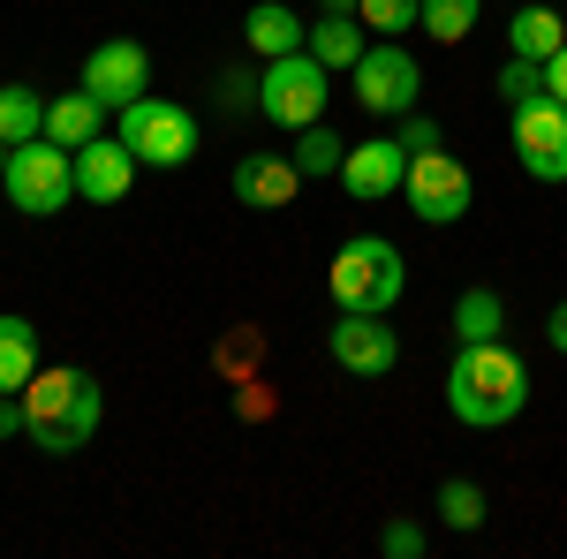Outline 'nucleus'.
<instances>
[{
	"label": "nucleus",
	"instance_id": "obj_1",
	"mask_svg": "<svg viewBox=\"0 0 567 559\" xmlns=\"http://www.w3.org/2000/svg\"><path fill=\"white\" fill-rule=\"evenodd\" d=\"M446 408H454V424H470V431L515 424L529 408V363L507 341L454 348V363H446Z\"/></svg>",
	"mask_w": 567,
	"mask_h": 559
},
{
	"label": "nucleus",
	"instance_id": "obj_2",
	"mask_svg": "<svg viewBox=\"0 0 567 559\" xmlns=\"http://www.w3.org/2000/svg\"><path fill=\"white\" fill-rule=\"evenodd\" d=\"M99 416H106V393L91 371H39L23 386V438L39 446L45 462H69L99 438Z\"/></svg>",
	"mask_w": 567,
	"mask_h": 559
},
{
	"label": "nucleus",
	"instance_id": "obj_3",
	"mask_svg": "<svg viewBox=\"0 0 567 559\" xmlns=\"http://www.w3.org/2000/svg\"><path fill=\"white\" fill-rule=\"evenodd\" d=\"M401 288H409V265H401V250H393L386 235H349L333 250V265H326L333 310H379V318H393Z\"/></svg>",
	"mask_w": 567,
	"mask_h": 559
},
{
	"label": "nucleus",
	"instance_id": "obj_4",
	"mask_svg": "<svg viewBox=\"0 0 567 559\" xmlns=\"http://www.w3.org/2000/svg\"><path fill=\"white\" fill-rule=\"evenodd\" d=\"M114 136L136 152V167H159V174L197 159V114L182 99H159V91H144L136 106H122L114 114Z\"/></svg>",
	"mask_w": 567,
	"mask_h": 559
},
{
	"label": "nucleus",
	"instance_id": "obj_5",
	"mask_svg": "<svg viewBox=\"0 0 567 559\" xmlns=\"http://www.w3.org/2000/svg\"><path fill=\"white\" fill-rule=\"evenodd\" d=\"M8 205L23 219H53L76 205V152L69 144H53V136H31V144H16L8 152Z\"/></svg>",
	"mask_w": 567,
	"mask_h": 559
},
{
	"label": "nucleus",
	"instance_id": "obj_6",
	"mask_svg": "<svg viewBox=\"0 0 567 559\" xmlns=\"http://www.w3.org/2000/svg\"><path fill=\"white\" fill-rule=\"evenodd\" d=\"M349 91H355L363 114L401 122V114H416V99H424V69H416V53H409L401 39H371L363 61L349 69Z\"/></svg>",
	"mask_w": 567,
	"mask_h": 559
},
{
	"label": "nucleus",
	"instance_id": "obj_7",
	"mask_svg": "<svg viewBox=\"0 0 567 559\" xmlns=\"http://www.w3.org/2000/svg\"><path fill=\"white\" fill-rule=\"evenodd\" d=\"M326 61L318 53H280V61H265V84H258V114L272 130H310V122H326Z\"/></svg>",
	"mask_w": 567,
	"mask_h": 559
},
{
	"label": "nucleus",
	"instance_id": "obj_8",
	"mask_svg": "<svg viewBox=\"0 0 567 559\" xmlns=\"http://www.w3.org/2000/svg\"><path fill=\"white\" fill-rule=\"evenodd\" d=\"M401 197H409V213L424 219V227H454V219H470V205H477V182H470V167L446 144H432V152H409Z\"/></svg>",
	"mask_w": 567,
	"mask_h": 559
},
{
	"label": "nucleus",
	"instance_id": "obj_9",
	"mask_svg": "<svg viewBox=\"0 0 567 559\" xmlns=\"http://www.w3.org/2000/svg\"><path fill=\"white\" fill-rule=\"evenodd\" d=\"M326 355H333V371H349V379H386L393 363H401V341H393V325L379 310H341V318L326 325Z\"/></svg>",
	"mask_w": 567,
	"mask_h": 559
},
{
	"label": "nucleus",
	"instance_id": "obj_10",
	"mask_svg": "<svg viewBox=\"0 0 567 559\" xmlns=\"http://www.w3.org/2000/svg\"><path fill=\"white\" fill-rule=\"evenodd\" d=\"M84 91L99 99V106H136L144 91H152V53L136 39H99L91 45V61H84Z\"/></svg>",
	"mask_w": 567,
	"mask_h": 559
},
{
	"label": "nucleus",
	"instance_id": "obj_11",
	"mask_svg": "<svg viewBox=\"0 0 567 559\" xmlns=\"http://www.w3.org/2000/svg\"><path fill=\"white\" fill-rule=\"evenodd\" d=\"M515 122V159H523L529 182H567V106L560 99H537L523 114H507Z\"/></svg>",
	"mask_w": 567,
	"mask_h": 559
},
{
	"label": "nucleus",
	"instance_id": "obj_12",
	"mask_svg": "<svg viewBox=\"0 0 567 559\" xmlns=\"http://www.w3.org/2000/svg\"><path fill=\"white\" fill-rule=\"evenodd\" d=\"M341 182H349V197H363V205L401 197V182H409V152H401V136H363V144H349Z\"/></svg>",
	"mask_w": 567,
	"mask_h": 559
},
{
	"label": "nucleus",
	"instance_id": "obj_13",
	"mask_svg": "<svg viewBox=\"0 0 567 559\" xmlns=\"http://www.w3.org/2000/svg\"><path fill=\"white\" fill-rule=\"evenodd\" d=\"M130 182H136V152L122 144V136L76 144V197H84V205H122Z\"/></svg>",
	"mask_w": 567,
	"mask_h": 559
},
{
	"label": "nucleus",
	"instance_id": "obj_14",
	"mask_svg": "<svg viewBox=\"0 0 567 559\" xmlns=\"http://www.w3.org/2000/svg\"><path fill=\"white\" fill-rule=\"evenodd\" d=\"M296 189H303V174H296V159H280V152L235 159V205H250V213H288Z\"/></svg>",
	"mask_w": 567,
	"mask_h": 559
},
{
	"label": "nucleus",
	"instance_id": "obj_15",
	"mask_svg": "<svg viewBox=\"0 0 567 559\" xmlns=\"http://www.w3.org/2000/svg\"><path fill=\"white\" fill-rule=\"evenodd\" d=\"M310 23L288 8V0H258L250 15H243V45L258 53V61H280V53H303Z\"/></svg>",
	"mask_w": 567,
	"mask_h": 559
},
{
	"label": "nucleus",
	"instance_id": "obj_16",
	"mask_svg": "<svg viewBox=\"0 0 567 559\" xmlns=\"http://www.w3.org/2000/svg\"><path fill=\"white\" fill-rule=\"evenodd\" d=\"M106 114H114V106H99V99L76 84V91H61V99H45V136L76 152V144H91V136H106Z\"/></svg>",
	"mask_w": 567,
	"mask_h": 559
},
{
	"label": "nucleus",
	"instance_id": "obj_17",
	"mask_svg": "<svg viewBox=\"0 0 567 559\" xmlns=\"http://www.w3.org/2000/svg\"><path fill=\"white\" fill-rule=\"evenodd\" d=\"M567 45V15L560 8H545V0H529L507 15V53H523V61H553Z\"/></svg>",
	"mask_w": 567,
	"mask_h": 559
},
{
	"label": "nucleus",
	"instance_id": "obj_18",
	"mask_svg": "<svg viewBox=\"0 0 567 559\" xmlns=\"http://www.w3.org/2000/svg\"><path fill=\"white\" fill-rule=\"evenodd\" d=\"M39 325L31 318H16V310H0V393H23L39 379Z\"/></svg>",
	"mask_w": 567,
	"mask_h": 559
},
{
	"label": "nucleus",
	"instance_id": "obj_19",
	"mask_svg": "<svg viewBox=\"0 0 567 559\" xmlns=\"http://www.w3.org/2000/svg\"><path fill=\"white\" fill-rule=\"evenodd\" d=\"M296 174L303 182H326V174H341V159H349V136L333 130V122H310V130H296Z\"/></svg>",
	"mask_w": 567,
	"mask_h": 559
},
{
	"label": "nucleus",
	"instance_id": "obj_20",
	"mask_svg": "<svg viewBox=\"0 0 567 559\" xmlns=\"http://www.w3.org/2000/svg\"><path fill=\"white\" fill-rule=\"evenodd\" d=\"M303 45L326 61V69H355V61H363V45H371V31H363L355 15H326V23H310Z\"/></svg>",
	"mask_w": 567,
	"mask_h": 559
},
{
	"label": "nucleus",
	"instance_id": "obj_21",
	"mask_svg": "<svg viewBox=\"0 0 567 559\" xmlns=\"http://www.w3.org/2000/svg\"><path fill=\"white\" fill-rule=\"evenodd\" d=\"M507 333V302L492 296V288H470V296L454 302V341L477 348V341H499Z\"/></svg>",
	"mask_w": 567,
	"mask_h": 559
},
{
	"label": "nucleus",
	"instance_id": "obj_22",
	"mask_svg": "<svg viewBox=\"0 0 567 559\" xmlns=\"http://www.w3.org/2000/svg\"><path fill=\"white\" fill-rule=\"evenodd\" d=\"M45 136V99L31 84H0V144H31Z\"/></svg>",
	"mask_w": 567,
	"mask_h": 559
},
{
	"label": "nucleus",
	"instance_id": "obj_23",
	"mask_svg": "<svg viewBox=\"0 0 567 559\" xmlns=\"http://www.w3.org/2000/svg\"><path fill=\"white\" fill-rule=\"evenodd\" d=\"M484 0H424V15H416V31H432L439 45H462L470 31H477Z\"/></svg>",
	"mask_w": 567,
	"mask_h": 559
},
{
	"label": "nucleus",
	"instance_id": "obj_24",
	"mask_svg": "<svg viewBox=\"0 0 567 559\" xmlns=\"http://www.w3.org/2000/svg\"><path fill=\"white\" fill-rule=\"evenodd\" d=\"M499 99H507V114H523V106H537V99H553V91H545V61L507 53V61H499Z\"/></svg>",
	"mask_w": 567,
	"mask_h": 559
},
{
	"label": "nucleus",
	"instance_id": "obj_25",
	"mask_svg": "<svg viewBox=\"0 0 567 559\" xmlns=\"http://www.w3.org/2000/svg\"><path fill=\"white\" fill-rule=\"evenodd\" d=\"M416 15H424V0H355V23H363L371 39H401V31H416Z\"/></svg>",
	"mask_w": 567,
	"mask_h": 559
},
{
	"label": "nucleus",
	"instance_id": "obj_26",
	"mask_svg": "<svg viewBox=\"0 0 567 559\" xmlns=\"http://www.w3.org/2000/svg\"><path fill=\"white\" fill-rule=\"evenodd\" d=\"M439 521H446V529H484V491L470 476H446V484H439Z\"/></svg>",
	"mask_w": 567,
	"mask_h": 559
},
{
	"label": "nucleus",
	"instance_id": "obj_27",
	"mask_svg": "<svg viewBox=\"0 0 567 559\" xmlns=\"http://www.w3.org/2000/svg\"><path fill=\"white\" fill-rule=\"evenodd\" d=\"M379 545H386L393 559H424V521H386Z\"/></svg>",
	"mask_w": 567,
	"mask_h": 559
},
{
	"label": "nucleus",
	"instance_id": "obj_28",
	"mask_svg": "<svg viewBox=\"0 0 567 559\" xmlns=\"http://www.w3.org/2000/svg\"><path fill=\"white\" fill-rule=\"evenodd\" d=\"M393 136H401V152H432V144H439V122H424V114H401V130H393Z\"/></svg>",
	"mask_w": 567,
	"mask_h": 559
},
{
	"label": "nucleus",
	"instance_id": "obj_29",
	"mask_svg": "<svg viewBox=\"0 0 567 559\" xmlns=\"http://www.w3.org/2000/svg\"><path fill=\"white\" fill-rule=\"evenodd\" d=\"M219 84H227V106H258V84H265V76H250V69H227Z\"/></svg>",
	"mask_w": 567,
	"mask_h": 559
},
{
	"label": "nucleus",
	"instance_id": "obj_30",
	"mask_svg": "<svg viewBox=\"0 0 567 559\" xmlns=\"http://www.w3.org/2000/svg\"><path fill=\"white\" fill-rule=\"evenodd\" d=\"M235 408H243V416H272V386H265V379H250V386L235 393Z\"/></svg>",
	"mask_w": 567,
	"mask_h": 559
},
{
	"label": "nucleus",
	"instance_id": "obj_31",
	"mask_svg": "<svg viewBox=\"0 0 567 559\" xmlns=\"http://www.w3.org/2000/svg\"><path fill=\"white\" fill-rule=\"evenodd\" d=\"M0 438H23V393H0Z\"/></svg>",
	"mask_w": 567,
	"mask_h": 559
},
{
	"label": "nucleus",
	"instance_id": "obj_32",
	"mask_svg": "<svg viewBox=\"0 0 567 559\" xmlns=\"http://www.w3.org/2000/svg\"><path fill=\"white\" fill-rule=\"evenodd\" d=\"M545 91H553V99H560V106H567V45H560V53H553V61H545Z\"/></svg>",
	"mask_w": 567,
	"mask_h": 559
},
{
	"label": "nucleus",
	"instance_id": "obj_33",
	"mask_svg": "<svg viewBox=\"0 0 567 559\" xmlns=\"http://www.w3.org/2000/svg\"><path fill=\"white\" fill-rule=\"evenodd\" d=\"M545 341L567 355V302H553V318H545Z\"/></svg>",
	"mask_w": 567,
	"mask_h": 559
},
{
	"label": "nucleus",
	"instance_id": "obj_34",
	"mask_svg": "<svg viewBox=\"0 0 567 559\" xmlns=\"http://www.w3.org/2000/svg\"><path fill=\"white\" fill-rule=\"evenodd\" d=\"M326 15H355V0H326Z\"/></svg>",
	"mask_w": 567,
	"mask_h": 559
},
{
	"label": "nucleus",
	"instance_id": "obj_35",
	"mask_svg": "<svg viewBox=\"0 0 567 559\" xmlns=\"http://www.w3.org/2000/svg\"><path fill=\"white\" fill-rule=\"evenodd\" d=\"M8 152H16V144H0V182H8Z\"/></svg>",
	"mask_w": 567,
	"mask_h": 559
}]
</instances>
